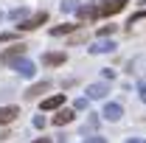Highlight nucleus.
Instances as JSON below:
<instances>
[{
	"label": "nucleus",
	"instance_id": "nucleus-1",
	"mask_svg": "<svg viewBox=\"0 0 146 143\" xmlns=\"http://www.w3.org/2000/svg\"><path fill=\"white\" fill-rule=\"evenodd\" d=\"M127 3L129 0H101V3H98V14H101V17H112V14H118Z\"/></svg>",
	"mask_w": 146,
	"mask_h": 143
},
{
	"label": "nucleus",
	"instance_id": "nucleus-2",
	"mask_svg": "<svg viewBox=\"0 0 146 143\" xmlns=\"http://www.w3.org/2000/svg\"><path fill=\"white\" fill-rule=\"evenodd\" d=\"M9 68H11V70H17L20 76H25V79H31V76L36 73L34 62H31V59H25V56H23V59H14V62H11Z\"/></svg>",
	"mask_w": 146,
	"mask_h": 143
},
{
	"label": "nucleus",
	"instance_id": "nucleus-3",
	"mask_svg": "<svg viewBox=\"0 0 146 143\" xmlns=\"http://www.w3.org/2000/svg\"><path fill=\"white\" fill-rule=\"evenodd\" d=\"M45 20H48L45 11H36L34 17H28V20H23V23H20V31H34V28H39Z\"/></svg>",
	"mask_w": 146,
	"mask_h": 143
},
{
	"label": "nucleus",
	"instance_id": "nucleus-4",
	"mask_svg": "<svg viewBox=\"0 0 146 143\" xmlns=\"http://www.w3.org/2000/svg\"><path fill=\"white\" fill-rule=\"evenodd\" d=\"M39 107H42V109H56V112H59V109L65 107V95H62V93L48 95V98H42V104H39Z\"/></svg>",
	"mask_w": 146,
	"mask_h": 143
},
{
	"label": "nucleus",
	"instance_id": "nucleus-5",
	"mask_svg": "<svg viewBox=\"0 0 146 143\" xmlns=\"http://www.w3.org/2000/svg\"><path fill=\"white\" fill-rule=\"evenodd\" d=\"M25 48H28V45H14V48L3 51V56H0V59H3L6 65H11L14 59H23V56H25Z\"/></svg>",
	"mask_w": 146,
	"mask_h": 143
},
{
	"label": "nucleus",
	"instance_id": "nucleus-6",
	"mask_svg": "<svg viewBox=\"0 0 146 143\" xmlns=\"http://www.w3.org/2000/svg\"><path fill=\"white\" fill-rule=\"evenodd\" d=\"M65 59H68V56L62 54V51H48V54L42 56V62H45L48 68H59V65H65Z\"/></svg>",
	"mask_w": 146,
	"mask_h": 143
},
{
	"label": "nucleus",
	"instance_id": "nucleus-7",
	"mask_svg": "<svg viewBox=\"0 0 146 143\" xmlns=\"http://www.w3.org/2000/svg\"><path fill=\"white\" fill-rule=\"evenodd\" d=\"M51 87H54L51 81H36V84H31V87L25 90V98L31 101V98H36V95H42V93H48Z\"/></svg>",
	"mask_w": 146,
	"mask_h": 143
},
{
	"label": "nucleus",
	"instance_id": "nucleus-8",
	"mask_svg": "<svg viewBox=\"0 0 146 143\" xmlns=\"http://www.w3.org/2000/svg\"><path fill=\"white\" fill-rule=\"evenodd\" d=\"M115 51V42L112 39H96L90 48V54H112Z\"/></svg>",
	"mask_w": 146,
	"mask_h": 143
},
{
	"label": "nucleus",
	"instance_id": "nucleus-9",
	"mask_svg": "<svg viewBox=\"0 0 146 143\" xmlns=\"http://www.w3.org/2000/svg\"><path fill=\"white\" fill-rule=\"evenodd\" d=\"M101 115H104L107 121H118V118L124 115V107H121V104H115V101H110L107 107H104V112H101Z\"/></svg>",
	"mask_w": 146,
	"mask_h": 143
},
{
	"label": "nucleus",
	"instance_id": "nucleus-10",
	"mask_svg": "<svg viewBox=\"0 0 146 143\" xmlns=\"http://www.w3.org/2000/svg\"><path fill=\"white\" fill-rule=\"evenodd\" d=\"M73 118H76V109H65V107H62V109L54 115V124H56V126H65V124H70Z\"/></svg>",
	"mask_w": 146,
	"mask_h": 143
},
{
	"label": "nucleus",
	"instance_id": "nucleus-11",
	"mask_svg": "<svg viewBox=\"0 0 146 143\" xmlns=\"http://www.w3.org/2000/svg\"><path fill=\"white\" fill-rule=\"evenodd\" d=\"M17 115H20L17 107H0V124H11Z\"/></svg>",
	"mask_w": 146,
	"mask_h": 143
},
{
	"label": "nucleus",
	"instance_id": "nucleus-12",
	"mask_svg": "<svg viewBox=\"0 0 146 143\" xmlns=\"http://www.w3.org/2000/svg\"><path fill=\"white\" fill-rule=\"evenodd\" d=\"M107 93H110L107 84H90V87H87V98H104Z\"/></svg>",
	"mask_w": 146,
	"mask_h": 143
},
{
	"label": "nucleus",
	"instance_id": "nucleus-13",
	"mask_svg": "<svg viewBox=\"0 0 146 143\" xmlns=\"http://www.w3.org/2000/svg\"><path fill=\"white\" fill-rule=\"evenodd\" d=\"M76 17H79V20H93V17H98V6H82V9L76 11Z\"/></svg>",
	"mask_w": 146,
	"mask_h": 143
},
{
	"label": "nucleus",
	"instance_id": "nucleus-14",
	"mask_svg": "<svg viewBox=\"0 0 146 143\" xmlns=\"http://www.w3.org/2000/svg\"><path fill=\"white\" fill-rule=\"evenodd\" d=\"M70 31H76V25H73V23H65V25H54V28H51V36H62V34H70Z\"/></svg>",
	"mask_w": 146,
	"mask_h": 143
},
{
	"label": "nucleus",
	"instance_id": "nucleus-15",
	"mask_svg": "<svg viewBox=\"0 0 146 143\" xmlns=\"http://www.w3.org/2000/svg\"><path fill=\"white\" fill-rule=\"evenodd\" d=\"M25 14H28V11H25V9H14V11H11V14H9V17H11V20H23V17H25Z\"/></svg>",
	"mask_w": 146,
	"mask_h": 143
},
{
	"label": "nucleus",
	"instance_id": "nucleus-16",
	"mask_svg": "<svg viewBox=\"0 0 146 143\" xmlns=\"http://www.w3.org/2000/svg\"><path fill=\"white\" fill-rule=\"evenodd\" d=\"M62 9L65 11H76V0H62Z\"/></svg>",
	"mask_w": 146,
	"mask_h": 143
},
{
	"label": "nucleus",
	"instance_id": "nucleus-17",
	"mask_svg": "<svg viewBox=\"0 0 146 143\" xmlns=\"http://www.w3.org/2000/svg\"><path fill=\"white\" fill-rule=\"evenodd\" d=\"M11 39H17V34H11V31H3L0 34V42H11Z\"/></svg>",
	"mask_w": 146,
	"mask_h": 143
},
{
	"label": "nucleus",
	"instance_id": "nucleus-18",
	"mask_svg": "<svg viewBox=\"0 0 146 143\" xmlns=\"http://www.w3.org/2000/svg\"><path fill=\"white\" fill-rule=\"evenodd\" d=\"M115 31V25H104V28H98V36H110Z\"/></svg>",
	"mask_w": 146,
	"mask_h": 143
},
{
	"label": "nucleus",
	"instance_id": "nucleus-19",
	"mask_svg": "<svg viewBox=\"0 0 146 143\" xmlns=\"http://www.w3.org/2000/svg\"><path fill=\"white\" fill-rule=\"evenodd\" d=\"M138 95H141V101H146V81L138 84Z\"/></svg>",
	"mask_w": 146,
	"mask_h": 143
},
{
	"label": "nucleus",
	"instance_id": "nucleus-20",
	"mask_svg": "<svg viewBox=\"0 0 146 143\" xmlns=\"http://www.w3.org/2000/svg\"><path fill=\"white\" fill-rule=\"evenodd\" d=\"M84 107H87V98H79V101L73 104V109H84Z\"/></svg>",
	"mask_w": 146,
	"mask_h": 143
},
{
	"label": "nucleus",
	"instance_id": "nucleus-21",
	"mask_svg": "<svg viewBox=\"0 0 146 143\" xmlns=\"http://www.w3.org/2000/svg\"><path fill=\"white\" fill-rule=\"evenodd\" d=\"M34 126H36V129H42V126H45V118H42V115H36V118H34Z\"/></svg>",
	"mask_w": 146,
	"mask_h": 143
},
{
	"label": "nucleus",
	"instance_id": "nucleus-22",
	"mask_svg": "<svg viewBox=\"0 0 146 143\" xmlns=\"http://www.w3.org/2000/svg\"><path fill=\"white\" fill-rule=\"evenodd\" d=\"M84 143H107V140H104V138H98V135H96V138H87V140H84Z\"/></svg>",
	"mask_w": 146,
	"mask_h": 143
},
{
	"label": "nucleus",
	"instance_id": "nucleus-23",
	"mask_svg": "<svg viewBox=\"0 0 146 143\" xmlns=\"http://www.w3.org/2000/svg\"><path fill=\"white\" fill-rule=\"evenodd\" d=\"M127 143H146L143 138H132V140H127Z\"/></svg>",
	"mask_w": 146,
	"mask_h": 143
},
{
	"label": "nucleus",
	"instance_id": "nucleus-24",
	"mask_svg": "<svg viewBox=\"0 0 146 143\" xmlns=\"http://www.w3.org/2000/svg\"><path fill=\"white\" fill-rule=\"evenodd\" d=\"M31 143H51L48 138H39V140H31Z\"/></svg>",
	"mask_w": 146,
	"mask_h": 143
}]
</instances>
